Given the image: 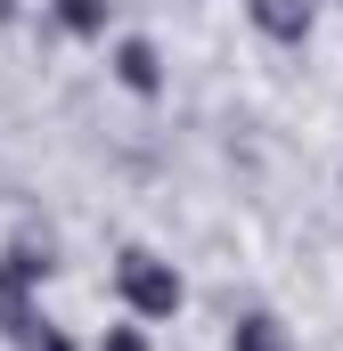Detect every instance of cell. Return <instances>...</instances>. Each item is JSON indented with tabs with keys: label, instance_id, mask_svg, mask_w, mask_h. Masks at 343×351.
<instances>
[{
	"label": "cell",
	"instance_id": "1",
	"mask_svg": "<svg viewBox=\"0 0 343 351\" xmlns=\"http://www.w3.org/2000/svg\"><path fill=\"white\" fill-rule=\"evenodd\" d=\"M115 286H123V302H131L139 319H172V311H180V269L156 262V254H139V245L115 262Z\"/></svg>",
	"mask_w": 343,
	"mask_h": 351
},
{
	"label": "cell",
	"instance_id": "2",
	"mask_svg": "<svg viewBox=\"0 0 343 351\" xmlns=\"http://www.w3.org/2000/svg\"><path fill=\"white\" fill-rule=\"evenodd\" d=\"M246 16H254L270 41H303L311 33V0H246Z\"/></svg>",
	"mask_w": 343,
	"mask_h": 351
},
{
	"label": "cell",
	"instance_id": "3",
	"mask_svg": "<svg viewBox=\"0 0 343 351\" xmlns=\"http://www.w3.org/2000/svg\"><path fill=\"white\" fill-rule=\"evenodd\" d=\"M115 74H123V90L156 98V90H164V66H156V41H123V49H115Z\"/></svg>",
	"mask_w": 343,
	"mask_h": 351
},
{
	"label": "cell",
	"instance_id": "4",
	"mask_svg": "<svg viewBox=\"0 0 343 351\" xmlns=\"http://www.w3.org/2000/svg\"><path fill=\"white\" fill-rule=\"evenodd\" d=\"M229 351H286V335H278V319H237V335H229Z\"/></svg>",
	"mask_w": 343,
	"mask_h": 351
},
{
	"label": "cell",
	"instance_id": "5",
	"mask_svg": "<svg viewBox=\"0 0 343 351\" xmlns=\"http://www.w3.org/2000/svg\"><path fill=\"white\" fill-rule=\"evenodd\" d=\"M58 25L66 33H106V0H58Z\"/></svg>",
	"mask_w": 343,
	"mask_h": 351
},
{
	"label": "cell",
	"instance_id": "6",
	"mask_svg": "<svg viewBox=\"0 0 343 351\" xmlns=\"http://www.w3.org/2000/svg\"><path fill=\"white\" fill-rule=\"evenodd\" d=\"M98 351H147V335H139V327H106V343Z\"/></svg>",
	"mask_w": 343,
	"mask_h": 351
},
{
	"label": "cell",
	"instance_id": "7",
	"mask_svg": "<svg viewBox=\"0 0 343 351\" xmlns=\"http://www.w3.org/2000/svg\"><path fill=\"white\" fill-rule=\"evenodd\" d=\"M25 351H74V343H66L58 327H41V335H33V343H25Z\"/></svg>",
	"mask_w": 343,
	"mask_h": 351
},
{
	"label": "cell",
	"instance_id": "8",
	"mask_svg": "<svg viewBox=\"0 0 343 351\" xmlns=\"http://www.w3.org/2000/svg\"><path fill=\"white\" fill-rule=\"evenodd\" d=\"M8 16H16V0H0V25H8Z\"/></svg>",
	"mask_w": 343,
	"mask_h": 351
}]
</instances>
